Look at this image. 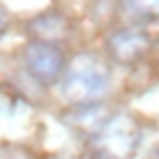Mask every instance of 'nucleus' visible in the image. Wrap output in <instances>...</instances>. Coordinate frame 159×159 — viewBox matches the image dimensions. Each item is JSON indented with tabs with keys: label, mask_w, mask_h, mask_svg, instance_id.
<instances>
[{
	"label": "nucleus",
	"mask_w": 159,
	"mask_h": 159,
	"mask_svg": "<svg viewBox=\"0 0 159 159\" xmlns=\"http://www.w3.org/2000/svg\"><path fill=\"white\" fill-rule=\"evenodd\" d=\"M157 159H159V152H157Z\"/></svg>",
	"instance_id": "1a4fd4ad"
},
{
	"label": "nucleus",
	"mask_w": 159,
	"mask_h": 159,
	"mask_svg": "<svg viewBox=\"0 0 159 159\" xmlns=\"http://www.w3.org/2000/svg\"><path fill=\"white\" fill-rule=\"evenodd\" d=\"M109 84V70L92 55L70 60L62 75V97L72 104H89Z\"/></svg>",
	"instance_id": "f03ea898"
},
{
	"label": "nucleus",
	"mask_w": 159,
	"mask_h": 159,
	"mask_svg": "<svg viewBox=\"0 0 159 159\" xmlns=\"http://www.w3.org/2000/svg\"><path fill=\"white\" fill-rule=\"evenodd\" d=\"M152 47V37L144 27H122L107 37V52L119 65L139 62Z\"/></svg>",
	"instance_id": "20e7f679"
},
{
	"label": "nucleus",
	"mask_w": 159,
	"mask_h": 159,
	"mask_svg": "<svg viewBox=\"0 0 159 159\" xmlns=\"http://www.w3.org/2000/svg\"><path fill=\"white\" fill-rule=\"evenodd\" d=\"M65 30H67L65 20L60 15H55V12H47V15H40V17L32 20V32L37 35L40 42H52V40L62 37Z\"/></svg>",
	"instance_id": "39448f33"
},
{
	"label": "nucleus",
	"mask_w": 159,
	"mask_h": 159,
	"mask_svg": "<svg viewBox=\"0 0 159 159\" xmlns=\"http://www.w3.org/2000/svg\"><path fill=\"white\" fill-rule=\"evenodd\" d=\"M139 142V122L129 114H114L107 117L94 134H89V154L92 159H132Z\"/></svg>",
	"instance_id": "f257e3e1"
},
{
	"label": "nucleus",
	"mask_w": 159,
	"mask_h": 159,
	"mask_svg": "<svg viewBox=\"0 0 159 159\" xmlns=\"http://www.w3.org/2000/svg\"><path fill=\"white\" fill-rule=\"evenodd\" d=\"M5 27H7V17H5V12L0 10V37L5 35Z\"/></svg>",
	"instance_id": "6e6552de"
},
{
	"label": "nucleus",
	"mask_w": 159,
	"mask_h": 159,
	"mask_svg": "<svg viewBox=\"0 0 159 159\" xmlns=\"http://www.w3.org/2000/svg\"><path fill=\"white\" fill-rule=\"evenodd\" d=\"M134 15L142 17H159V0H124Z\"/></svg>",
	"instance_id": "423d86ee"
},
{
	"label": "nucleus",
	"mask_w": 159,
	"mask_h": 159,
	"mask_svg": "<svg viewBox=\"0 0 159 159\" xmlns=\"http://www.w3.org/2000/svg\"><path fill=\"white\" fill-rule=\"evenodd\" d=\"M22 60H25V70L40 84L60 82L62 75H65V67H67L65 52L55 42H40V40L27 42V47L22 52Z\"/></svg>",
	"instance_id": "7ed1b4c3"
},
{
	"label": "nucleus",
	"mask_w": 159,
	"mask_h": 159,
	"mask_svg": "<svg viewBox=\"0 0 159 159\" xmlns=\"http://www.w3.org/2000/svg\"><path fill=\"white\" fill-rule=\"evenodd\" d=\"M0 159H35V154L25 147H17V144H5L0 147Z\"/></svg>",
	"instance_id": "0eeeda50"
}]
</instances>
